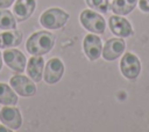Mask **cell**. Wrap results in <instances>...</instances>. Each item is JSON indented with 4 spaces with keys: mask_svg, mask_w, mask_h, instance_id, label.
I'll list each match as a JSON object with an SVG mask.
<instances>
[{
    "mask_svg": "<svg viewBox=\"0 0 149 132\" xmlns=\"http://www.w3.org/2000/svg\"><path fill=\"white\" fill-rule=\"evenodd\" d=\"M55 44V35L47 30L36 31L30 35L26 43V50L33 56H43L48 53Z\"/></svg>",
    "mask_w": 149,
    "mask_h": 132,
    "instance_id": "cell-1",
    "label": "cell"
},
{
    "mask_svg": "<svg viewBox=\"0 0 149 132\" xmlns=\"http://www.w3.org/2000/svg\"><path fill=\"white\" fill-rule=\"evenodd\" d=\"M69 20V14L61 8H50L42 13L40 17V23L50 30L61 29Z\"/></svg>",
    "mask_w": 149,
    "mask_h": 132,
    "instance_id": "cell-2",
    "label": "cell"
},
{
    "mask_svg": "<svg viewBox=\"0 0 149 132\" xmlns=\"http://www.w3.org/2000/svg\"><path fill=\"white\" fill-rule=\"evenodd\" d=\"M80 23L81 25L87 29L88 31L93 32V34H104L105 29H106V22L104 20V17L93 12L92 9H84L80 13Z\"/></svg>",
    "mask_w": 149,
    "mask_h": 132,
    "instance_id": "cell-3",
    "label": "cell"
},
{
    "mask_svg": "<svg viewBox=\"0 0 149 132\" xmlns=\"http://www.w3.org/2000/svg\"><path fill=\"white\" fill-rule=\"evenodd\" d=\"M120 71L122 75L129 80H135L141 72L140 59L132 52H126L120 61Z\"/></svg>",
    "mask_w": 149,
    "mask_h": 132,
    "instance_id": "cell-4",
    "label": "cell"
},
{
    "mask_svg": "<svg viewBox=\"0 0 149 132\" xmlns=\"http://www.w3.org/2000/svg\"><path fill=\"white\" fill-rule=\"evenodd\" d=\"M126 50V42L122 39V37H115L108 39L101 51L102 58L107 61H113L118 59Z\"/></svg>",
    "mask_w": 149,
    "mask_h": 132,
    "instance_id": "cell-5",
    "label": "cell"
},
{
    "mask_svg": "<svg viewBox=\"0 0 149 132\" xmlns=\"http://www.w3.org/2000/svg\"><path fill=\"white\" fill-rule=\"evenodd\" d=\"M10 87L20 95V96H33L36 94V86L35 83L31 81V79L29 80L27 76L21 75V74H16L14 76L10 78L9 80Z\"/></svg>",
    "mask_w": 149,
    "mask_h": 132,
    "instance_id": "cell-6",
    "label": "cell"
},
{
    "mask_svg": "<svg viewBox=\"0 0 149 132\" xmlns=\"http://www.w3.org/2000/svg\"><path fill=\"white\" fill-rule=\"evenodd\" d=\"M44 81L49 85H54L61 80L64 73V65L59 58H51L48 60L44 68Z\"/></svg>",
    "mask_w": 149,
    "mask_h": 132,
    "instance_id": "cell-7",
    "label": "cell"
},
{
    "mask_svg": "<svg viewBox=\"0 0 149 132\" xmlns=\"http://www.w3.org/2000/svg\"><path fill=\"white\" fill-rule=\"evenodd\" d=\"M2 59L5 61V64L12 68L14 72L21 73L24 71L26 68V57L24 54L15 49H9L2 52Z\"/></svg>",
    "mask_w": 149,
    "mask_h": 132,
    "instance_id": "cell-8",
    "label": "cell"
},
{
    "mask_svg": "<svg viewBox=\"0 0 149 132\" xmlns=\"http://www.w3.org/2000/svg\"><path fill=\"white\" fill-rule=\"evenodd\" d=\"M108 25H109L111 31L114 35H116L118 37L125 38V37H129L134 34L130 22L122 16H118V15L111 16L108 20Z\"/></svg>",
    "mask_w": 149,
    "mask_h": 132,
    "instance_id": "cell-9",
    "label": "cell"
},
{
    "mask_svg": "<svg viewBox=\"0 0 149 132\" xmlns=\"http://www.w3.org/2000/svg\"><path fill=\"white\" fill-rule=\"evenodd\" d=\"M83 49L86 57L90 60L92 61L97 60L101 56V51H102V44H101L100 37L94 35L93 32L86 35L83 42Z\"/></svg>",
    "mask_w": 149,
    "mask_h": 132,
    "instance_id": "cell-10",
    "label": "cell"
},
{
    "mask_svg": "<svg viewBox=\"0 0 149 132\" xmlns=\"http://www.w3.org/2000/svg\"><path fill=\"white\" fill-rule=\"evenodd\" d=\"M0 120L10 130H19L22 125V117L19 109L9 105H6L0 110Z\"/></svg>",
    "mask_w": 149,
    "mask_h": 132,
    "instance_id": "cell-11",
    "label": "cell"
},
{
    "mask_svg": "<svg viewBox=\"0 0 149 132\" xmlns=\"http://www.w3.org/2000/svg\"><path fill=\"white\" fill-rule=\"evenodd\" d=\"M35 0H17L13 7V13L16 16V20L19 22H22L31 16L33 12L35 10Z\"/></svg>",
    "mask_w": 149,
    "mask_h": 132,
    "instance_id": "cell-12",
    "label": "cell"
},
{
    "mask_svg": "<svg viewBox=\"0 0 149 132\" xmlns=\"http://www.w3.org/2000/svg\"><path fill=\"white\" fill-rule=\"evenodd\" d=\"M43 67H44V59L42 58V56H33L28 60L26 72L28 73V76L33 81L40 82L43 74Z\"/></svg>",
    "mask_w": 149,
    "mask_h": 132,
    "instance_id": "cell-13",
    "label": "cell"
},
{
    "mask_svg": "<svg viewBox=\"0 0 149 132\" xmlns=\"http://www.w3.org/2000/svg\"><path fill=\"white\" fill-rule=\"evenodd\" d=\"M22 32L20 30L6 31L0 34V49H8L20 45L22 42Z\"/></svg>",
    "mask_w": 149,
    "mask_h": 132,
    "instance_id": "cell-14",
    "label": "cell"
},
{
    "mask_svg": "<svg viewBox=\"0 0 149 132\" xmlns=\"http://www.w3.org/2000/svg\"><path fill=\"white\" fill-rule=\"evenodd\" d=\"M139 0H113L109 8L116 15H127L136 7Z\"/></svg>",
    "mask_w": 149,
    "mask_h": 132,
    "instance_id": "cell-15",
    "label": "cell"
},
{
    "mask_svg": "<svg viewBox=\"0 0 149 132\" xmlns=\"http://www.w3.org/2000/svg\"><path fill=\"white\" fill-rule=\"evenodd\" d=\"M17 103V96L13 88L7 83L0 82V104L3 105H15Z\"/></svg>",
    "mask_w": 149,
    "mask_h": 132,
    "instance_id": "cell-16",
    "label": "cell"
},
{
    "mask_svg": "<svg viewBox=\"0 0 149 132\" xmlns=\"http://www.w3.org/2000/svg\"><path fill=\"white\" fill-rule=\"evenodd\" d=\"M16 28V21L14 15L3 8H0V29L2 30H14Z\"/></svg>",
    "mask_w": 149,
    "mask_h": 132,
    "instance_id": "cell-17",
    "label": "cell"
},
{
    "mask_svg": "<svg viewBox=\"0 0 149 132\" xmlns=\"http://www.w3.org/2000/svg\"><path fill=\"white\" fill-rule=\"evenodd\" d=\"M86 3L90 8L99 13H107L111 6L108 3V0H86Z\"/></svg>",
    "mask_w": 149,
    "mask_h": 132,
    "instance_id": "cell-18",
    "label": "cell"
},
{
    "mask_svg": "<svg viewBox=\"0 0 149 132\" xmlns=\"http://www.w3.org/2000/svg\"><path fill=\"white\" fill-rule=\"evenodd\" d=\"M139 7L142 12L149 13V0H139Z\"/></svg>",
    "mask_w": 149,
    "mask_h": 132,
    "instance_id": "cell-19",
    "label": "cell"
},
{
    "mask_svg": "<svg viewBox=\"0 0 149 132\" xmlns=\"http://www.w3.org/2000/svg\"><path fill=\"white\" fill-rule=\"evenodd\" d=\"M13 2H14V0H0V8H7Z\"/></svg>",
    "mask_w": 149,
    "mask_h": 132,
    "instance_id": "cell-20",
    "label": "cell"
},
{
    "mask_svg": "<svg viewBox=\"0 0 149 132\" xmlns=\"http://www.w3.org/2000/svg\"><path fill=\"white\" fill-rule=\"evenodd\" d=\"M0 132H10V129L8 127H5V126H2V125H0Z\"/></svg>",
    "mask_w": 149,
    "mask_h": 132,
    "instance_id": "cell-21",
    "label": "cell"
},
{
    "mask_svg": "<svg viewBox=\"0 0 149 132\" xmlns=\"http://www.w3.org/2000/svg\"><path fill=\"white\" fill-rule=\"evenodd\" d=\"M1 67H2V54L0 52V69H1Z\"/></svg>",
    "mask_w": 149,
    "mask_h": 132,
    "instance_id": "cell-22",
    "label": "cell"
}]
</instances>
